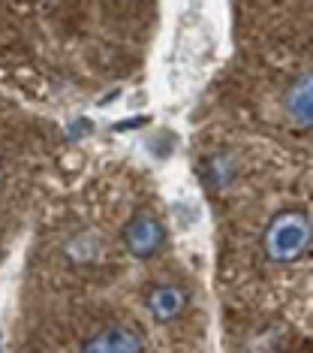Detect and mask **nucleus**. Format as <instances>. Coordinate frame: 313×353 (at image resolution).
Wrapping results in <instances>:
<instances>
[{"label":"nucleus","instance_id":"6","mask_svg":"<svg viewBox=\"0 0 313 353\" xmlns=\"http://www.w3.org/2000/svg\"><path fill=\"white\" fill-rule=\"evenodd\" d=\"M226 179H229L226 157H211V160H208V181H211V184H223Z\"/></svg>","mask_w":313,"mask_h":353},{"label":"nucleus","instance_id":"5","mask_svg":"<svg viewBox=\"0 0 313 353\" xmlns=\"http://www.w3.org/2000/svg\"><path fill=\"white\" fill-rule=\"evenodd\" d=\"M286 115L292 118L299 127H310L313 115V100H310V73L299 76L292 88L286 91Z\"/></svg>","mask_w":313,"mask_h":353},{"label":"nucleus","instance_id":"3","mask_svg":"<svg viewBox=\"0 0 313 353\" xmlns=\"http://www.w3.org/2000/svg\"><path fill=\"white\" fill-rule=\"evenodd\" d=\"M78 353H144V339L130 323H111L91 335Z\"/></svg>","mask_w":313,"mask_h":353},{"label":"nucleus","instance_id":"2","mask_svg":"<svg viewBox=\"0 0 313 353\" xmlns=\"http://www.w3.org/2000/svg\"><path fill=\"white\" fill-rule=\"evenodd\" d=\"M120 239H124L127 251H130L136 260H151V256H157L163 251L166 245V227L163 221L157 218V214L151 212H139L136 218L127 221L124 232H120Z\"/></svg>","mask_w":313,"mask_h":353},{"label":"nucleus","instance_id":"1","mask_svg":"<svg viewBox=\"0 0 313 353\" xmlns=\"http://www.w3.org/2000/svg\"><path fill=\"white\" fill-rule=\"evenodd\" d=\"M265 256L271 263H295L310 251V218L299 208L280 212L265 227L262 236Z\"/></svg>","mask_w":313,"mask_h":353},{"label":"nucleus","instance_id":"4","mask_svg":"<svg viewBox=\"0 0 313 353\" xmlns=\"http://www.w3.org/2000/svg\"><path fill=\"white\" fill-rule=\"evenodd\" d=\"M144 305H148L151 317H154L157 323H172V320H178L181 311L187 308V293H184L178 284H157L144 296Z\"/></svg>","mask_w":313,"mask_h":353}]
</instances>
